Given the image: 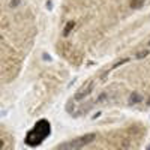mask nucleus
<instances>
[{"label":"nucleus","mask_w":150,"mask_h":150,"mask_svg":"<svg viewBox=\"0 0 150 150\" xmlns=\"http://www.w3.org/2000/svg\"><path fill=\"white\" fill-rule=\"evenodd\" d=\"M138 102H141V96L138 95V93H132L131 96H129V104L131 105H135V104H138Z\"/></svg>","instance_id":"obj_5"},{"label":"nucleus","mask_w":150,"mask_h":150,"mask_svg":"<svg viewBox=\"0 0 150 150\" xmlns=\"http://www.w3.org/2000/svg\"><path fill=\"white\" fill-rule=\"evenodd\" d=\"M72 27H74V23H69V24H68V26H66V29H65V33H63V35H65V36H68Z\"/></svg>","instance_id":"obj_9"},{"label":"nucleus","mask_w":150,"mask_h":150,"mask_svg":"<svg viewBox=\"0 0 150 150\" xmlns=\"http://www.w3.org/2000/svg\"><path fill=\"white\" fill-rule=\"evenodd\" d=\"M149 45H150V42H149Z\"/></svg>","instance_id":"obj_12"},{"label":"nucleus","mask_w":150,"mask_h":150,"mask_svg":"<svg viewBox=\"0 0 150 150\" xmlns=\"http://www.w3.org/2000/svg\"><path fill=\"white\" fill-rule=\"evenodd\" d=\"M149 54H150V51H149V50H141V51H138V53H137L135 59H144V57H147Z\"/></svg>","instance_id":"obj_7"},{"label":"nucleus","mask_w":150,"mask_h":150,"mask_svg":"<svg viewBox=\"0 0 150 150\" xmlns=\"http://www.w3.org/2000/svg\"><path fill=\"white\" fill-rule=\"evenodd\" d=\"M144 5V0H132L131 2V6L134 8V9H138V8H141Z\"/></svg>","instance_id":"obj_6"},{"label":"nucleus","mask_w":150,"mask_h":150,"mask_svg":"<svg viewBox=\"0 0 150 150\" xmlns=\"http://www.w3.org/2000/svg\"><path fill=\"white\" fill-rule=\"evenodd\" d=\"M112 99V95H110L108 92H105V93H101L98 98H96V104H105V102H108V101H111Z\"/></svg>","instance_id":"obj_4"},{"label":"nucleus","mask_w":150,"mask_h":150,"mask_svg":"<svg viewBox=\"0 0 150 150\" xmlns=\"http://www.w3.org/2000/svg\"><path fill=\"white\" fill-rule=\"evenodd\" d=\"M147 104H149V105H150V98H149V102H147Z\"/></svg>","instance_id":"obj_11"},{"label":"nucleus","mask_w":150,"mask_h":150,"mask_svg":"<svg viewBox=\"0 0 150 150\" xmlns=\"http://www.w3.org/2000/svg\"><path fill=\"white\" fill-rule=\"evenodd\" d=\"M20 3H21V0H11L9 6H11L12 9H15V8H18V6H20Z\"/></svg>","instance_id":"obj_8"},{"label":"nucleus","mask_w":150,"mask_h":150,"mask_svg":"<svg viewBox=\"0 0 150 150\" xmlns=\"http://www.w3.org/2000/svg\"><path fill=\"white\" fill-rule=\"evenodd\" d=\"M66 110H68V111H71V110H74V104H68V107H66Z\"/></svg>","instance_id":"obj_10"},{"label":"nucleus","mask_w":150,"mask_h":150,"mask_svg":"<svg viewBox=\"0 0 150 150\" xmlns=\"http://www.w3.org/2000/svg\"><path fill=\"white\" fill-rule=\"evenodd\" d=\"M47 135H50V123H48L47 120H41V122L36 123L35 129H33L32 132H29L27 141L32 140V138H35V140L32 141L30 146H38V144H39V143L45 138Z\"/></svg>","instance_id":"obj_1"},{"label":"nucleus","mask_w":150,"mask_h":150,"mask_svg":"<svg viewBox=\"0 0 150 150\" xmlns=\"http://www.w3.org/2000/svg\"><path fill=\"white\" fill-rule=\"evenodd\" d=\"M96 140V135L95 134H87V135H83V137H78V138H75V140H71L68 143H63V144H60L59 149L62 150H75V149H81L87 144H90Z\"/></svg>","instance_id":"obj_2"},{"label":"nucleus","mask_w":150,"mask_h":150,"mask_svg":"<svg viewBox=\"0 0 150 150\" xmlns=\"http://www.w3.org/2000/svg\"><path fill=\"white\" fill-rule=\"evenodd\" d=\"M93 87H95V81H89L86 86H83L81 89H80V92L75 95V101H83L84 98H87V96L92 93Z\"/></svg>","instance_id":"obj_3"}]
</instances>
